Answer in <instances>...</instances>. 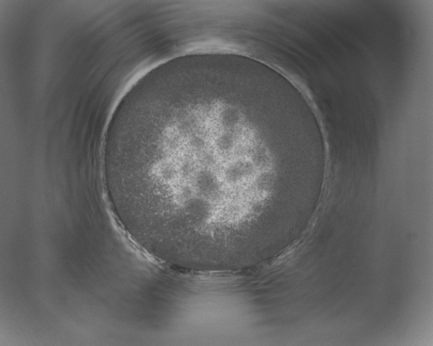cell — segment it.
<instances>
[{
    "label": "cell",
    "instance_id": "cell-1",
    "mask_svg": "<svg viewBox=\"0 0 433 346\" xmlns=\"http://www.w3.org/2000/svg\"><path fill=\"white\" fill-rule=\"evenodd\" d=\"M151 140L126 168L133 198L169 220L203 227L241 224L267 205L250 178L261 146L214 127Z\"/></svg>",
    "mask_w": 433,
    "mask_h": 346
}]
</instances>
